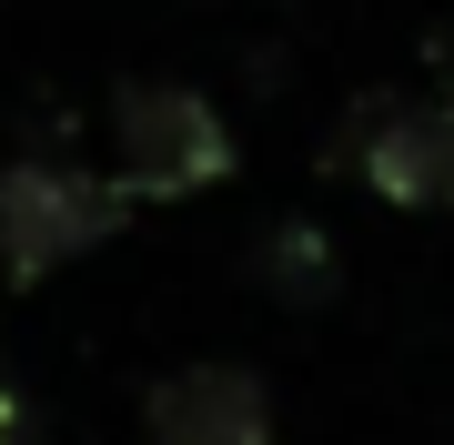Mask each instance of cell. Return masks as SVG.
Returning <instances> with one entry per match:
<instances>
[{
    "label": "cell",
    "mask_w": 454,
    "mask_h": 445,
    "mask_svg": "<svg viewBox=\"0 0 454 445\" xmlns=\"http://www.w3.org/2000/svg\"><path fill=\"white\" fill-rule=\"evenodd\" d=\"M121 182H101L82 163H51V152H20V163H0V283H51L61 264H82L101 253L112 233L131 223L121 213Z\"/></svg>",
    "instance_id": "6da1fadb"
},
{
    "label": "cell",
    "mask_w": 454,
    "mask_h": 445,
    "mask_svg": "<svg viewBox=\"0 0 454 445\" xmlns=\"http://www.w3.org/2000/svg\"><path fill=\"white\" fill-rule=\"evenodd\" d=\"M112 152L131 203H182L232 172V132L192 82H121L112 91Z\"/></svg>",
    "instance_id": "7a4b0ae2"
},
{
    "label": "cell",
    "mask_w": 454,
    "mask_h": 445,
    "mask_svg": "<svg viewBox=\"0 0 454 445\" xmlns=\"http://www.w3.org/2000/svg\"><path fill=\"white\" fill-rule=\"evenodd\" d=\"M324 163L364 172V193H384L394 213H454V101H404V91H364L333 122Z\"/></svg>",
    "instance_id": "3957f363"
},
{
    "label": "cell",
    "mask_w": 454,
    "mask_h": 445,
    "mask_svg": "<svg viewBox=\"0 0 454 445\" xmlns=\"http://www.w3.org/2000/svg\"><path fill=\"white\" fill-rule=\"evenodd\" d=\"M142 445H273V395L253 364H182L142 395Z\"/></svg>",
    "instance_id": "277c9868"
},
{
    "label": "cell",
    "mask_w": 454,
    "mask_h": 445,
    "mask_svg": "<svg viewBox=\"0 0 454 445\" xmlns=\"http://www.w3.org/2000/svg\"><path fill=\"white\" fill-rule=\"evenodd\" d=\"M253 274H262V294H283L293 314H313V304L343 294V243L324 223H273L253 243Z\"/></svg>",
    "instance_id": "5b68a950"
},
{
    "label": "cell",
    "mask_w": 454,
    "mask_h": 445,
    "mask_svg": "<svg viewBox=\"0 0 454 445\" xmlns=\"http://www.w3.org/2000/svg\"><path fill=\"white\" fill-rule=\"evenodd\" d=\"M0 445H41V405L20 395L11 375H0Z\"/></svg>",
    "instance_id": "8992f818"
},
{
    "label": "cell",
    "mask_w": 454,
    "mask_h": 445,
    "mask_svg": "<svg viewBox=\"0 0 454 445\" xmlns=\"http://www.w3.org/2000/svg\"><path fill=\"white\" fill-rule=\"evenodd\" d=\"M444 101H454V31H444Z\"/></svg>",
    "instance_id": "52a82bcc"
}]
</instances>
